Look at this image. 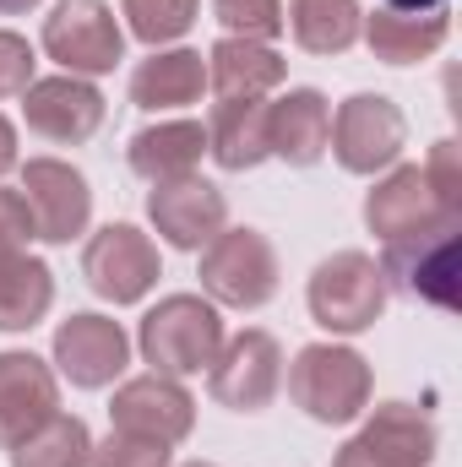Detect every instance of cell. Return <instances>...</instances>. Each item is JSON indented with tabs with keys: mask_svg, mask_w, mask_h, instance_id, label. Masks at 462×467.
<instances>
[{
	"mask_svg": "<svg viewBox=\"0 0 462 467\" xmlns=\"http://www.w3.org/2000/svg\"><path fill=\"white\" fill-rule=\"evenodd\" d=\"M55 364H60V375L71 386L99 391V386H110L120 369L131 364V337L120 332V321H110V316H71L55 332Z\"/></svg>",
	"mask_w": 462,
	"mask_h": 467,
	"instance_id": "obj_17",
	"label": "cell"
},
{
	"mask_svg": "<svg viewBox=\"0 0 462 467\" xmlns=\"http://www.w3.org/2000/svg\"><path fill=\"white\" fill-rule=\"evenodd\" d=\"M392 11H441V0H386Z\"/></svg>",
	"mask_w": 462,
	"mask_h": 467,
	"instance_id": "obj_34",
	"label": "cell"
},
{
	"mask_svg": "<svg viewBox=\"0 0 462 467\" xmlns=\"http://www.w3.org/2000/svg\"><path fill=\"white\" fill-rule=\"evenodd\" d=\"M27 239H38V234H33V213L22 202V191H0V266L27 255Z\"/></svg>",
	"mask_w": 462,
	"mask_h": 467,
	"instance_id": "obj_31",
	"label": "cell"
},
{
	"mask_svg": "<svg viewBox=\"0 0 462 467\" xmlns=\"http://www.w3.org/2000/svg\"><path fill=\"white\" fill-rule=\"evenodd\" d=\"M289 397L316 419V424H353L370 408V364L353 348L338 343H310L289 364Z\"/></svg>",
	"mask_w": 462,
	"mask_h": 467,
	"instance_id": "obj_2",
	"label": "cell"
},
{
	"mask_svg": "<svg viewBox=\"0 0 462 467\" xmlns=\"http://www.w3.org/2000/svg\"><path fill=\"white\" fill-rule=\"evenodd\" d=\"M408 141V119L392 99L381 93H353L348 104H338L332 115V152L348 174H375V169H392L397 152Z\"/></svg>",
	"mask_w": 462,
	"mask_h": 467,
	"instance_id": "obj_7",
	"label": "cell"
},
{
	"mask_svg": "<svg viewBox=\"0 0 462 467\" xmlns=\"http://www.w3.org/2000/svg\"><path fill=\"white\" fill-rule=\"evenodd\" d=\"M88 467H169V446L158 441H136V435H110L104 446H93Z\"/></svg>",
	"mask_w": 462,
	"mask_h": 467,
	"instance_id": "obj_29",
	"label": "cell"
},
{
	"mask_svg": "<svg viewBox=\"0 0 462 467\" xmlns=\"http://www.w3.org/2000/svg\"><path fill=\"white\" fill-rule=\"evenodd\" d=\"M283 77H289V66H283V55L272 44L218 38L213 55H207V88L218 99H267Z\"/></svg>",
	"mask_w": 462,
	"mask_h": 467,
	"instance_id": "obj_20",
	"label": "cell"
},
{
	"mask_svg": "<svg viewBox=\"0 0 462 467\" xmlns=\"http://www.w3.org/2000/svg\"><path fill=\"white\" fill-rule=\"evenodd\" d=\"M82 277L99 299L110 305H136L158 283V244L131 223H110L88 239L82 250Z\"/></svg>",
	"mask_w": 462,
	"mask_h": 467,
	"instance_id": "obj_9",
	"label": "cell"
},
{
	"mask_svg": "<svg viewBox=\"0 0 462 467\" xmlns=\"http://www.w3.org/2000/svg\"><path fill=\"white\" fill-rule=\"evenodd\" d=\"M22 115H27V130H38L44 141L82 147L104 125V93L88 77H44L22 93Z\"/></svg>",
	"mask_w": 462,
	"mask_h": 467,
	"instance_id": "obj_15",
	"label": "cell"
},
{
	"mask_svg": "<svg viewBox=\"0 0 462 467\" xmlns=\"http://www.w3.org/2000/svg\"><path fill=\"white\" fill-rule=\"evenodd\" d=\"M202 88H207V60L196 49H158L152 60L136 66L131 104L136 109H152V115L158 109H185V104L202 99Z\"/></svg>",
	"mask_w": 462,
	"mask_h": 467,
	"instance_id": "obj_22",
	"label": "cell"
},
{
	"mask_svg": "<svg viewBox=\"0 0 462 467\" xmlns=\"http://www.w3.org/2000/svg\"><path fill=\"white\" fill-rule=\"evenodd\" d=\"M202 288L213 305L261 310L278 294V250L256 229H224L202 250Z\"/></svg>",
	"mask_w": 462,
	"mask_h": 467,
	"instance_id": "obj_4",
	"label": "cell"
},
{
	"mask_svg": "<svg viewBox=\"0 0 462 467\" xmlns=\"http://www.w3.org/2000/svg\"><path fill=\"white\" fill-rule=\"evenodd\" d=\"M55 305V272L38 255H16L0 266V332H33Z\"/></svg>",
	"mask_w": 462,
	"mask_h": 467,
	"instance_id": "obj_25",
	"label": "cell"
},
{
	"mask_svg": "<svg viewBox=\"0 0 462 467\" xmlns=\"http://www.w3.org/2000/svg\"><path fill=\"white\" fill-rule=\"evenodd\" d=\"M38 0H0V16H22V11H33Z\"/></svg>",
	"mask_w": 462,
	"mask_h": 467,
	"instance_id": "obj_35",
	"label": "cell"
},
{
	"mask_svg": "<svg viewBox=\"0 0 462 467\" xmlns=\"http://www.w3.org/2000/svg\"><path fill=\"white\" fill-rule=\"evenodd\" d=\"M436 424L408 402H381L370 424L332 457V467H430Z\"/></svg>",
	"mask_w": 462,
	"mask_h": 467,
	"instance_id": "obj_10",
	"label": "cell"
},
{
	"mask_svg": "<svg viewBox=\"0 0 462 467\" xmlns=\"http://www.w3.org/2000/svg\"><path fill=\"white\" fill-rule=\"evenodd\" d=\"M364 223H370V234H381V239L392 244V239L425 234V229H436V223H462V213H452V207L436 196L425 163H403V169H392V174L364 196Z\"/></svg>",
	"mask_w": 462,
	"mask_h": 467,
	"instance_id": "obj_13",
	"label": "cell"
},
{
	"mask_svg": "<svg viewBox=\"0 0 462 467\" xmlns=\"http://www.w3.org/2000/svg\"><path fill=\"white\" fill-rule=\"evenodd\" d=\"M386 310V277L370 255L359 250H338L316 266L310 277V316L316 327L338 332V337H353V332H370Z\"/></svg>",
	"mask_w": 462,
	"mask_h": 467,
	"instance_id": "obj_3",
	"label": "cell"
},
{
	"mask_svg": "<svg viewBox=\"0 0 462 467\" xmlns=\"http://www.w3.org/2000/svg\"><path fill=\"white\" fill-rule=\"evenodd\" d=\"M202 152H207V125H196V119H158V125L131 136L125 158H131V169L147 185H169V180L196 174Z\"/></svg>",
	"mask_w": 462,
	"mask_h": 467,
	"instance_id": "obj_19",
	"label": "cell"
},
{
	"mask_svg": "<svg viewBox=\"0 0 462 467\" xmlns=\"http://www.w3.org/2000/svg\"><path fill=\"white\" fill-rule=\"evenodd\" d=\"M327 141H332V104L316 88H294L278 104H267V152L272 158L310 169V163H321Z\"/></svg>",
	"mask_w": 462,
	"mask_h": 467,
	"instance_id": "obj_18",
	"label": "cell"
},
{
	"mask_svg": "<svg viewBox=\"0 0 462 467\" xmlns=\"http://www.w3.org/2000/svg\"><path fill=\"white\" fill-rule=\"evenodd\" d=\"M425 174H430L436 196H441L452 213H462V158H457V141H436V147H430Z\"/></svg>",
	"mask_w": 462,
	"mask_h": 467,
	"instance_id": "obj_32",
	"label": "cell"
},
{
	"mask_svg": "<svg viewBox=\"0 0 462 467\" xmlns=\"http://www.w3.org/2000/svg\"><path fill=\"white\" fill-rule=\"evenodd\" d=\"M457 234L462 223H436L425 234L392 239L381 277H397V288L408 299H425L436 310H457L462 305V277H457Z\"/></svg>",
	"mask_w": 462,
	"mask_h": 467,
	"instance_id": "obj_6",
	"label": "cell"
},
{
	"mask_svg": "<svg viewBox=\"0 0 462 467\" xmlns=\"http://www.w3.org/2000/svg\"><path fill=\"white\" fill-rule=\"evenodd\" d=\"M147 218H152V229L163 234L174 250H207V244L224 234V223H229V202H224V191L207 185L202 174H185V180L152 185Z\"/></svg>",
	"mask_w": 462,
	"mask_h": 467,
	"instance_id": "obj_14",
	"label": "cell"
},
{
	"mask_svg": "<svg viewBox=\"0 0 462 467\" xmlns=\"http://www.w3.org/2000/svg\"><path fill=\"white\" fill-rule=\"evenodd\" d=\"M110 419H115L120 435H136V441H158V446H180L191 430H196V402L180 380L169 375H136L125 380L110 402Z\"/></svg>",
	"mask_w": 462,
	"mask_h": 467,
	"instance_id": "obj_11",
	"label": "cell"
},
{
	"mask_svg": "<svg viewBox=\"0 0 462 467\" xmlns=\"http://www.w3.org/2000/svg\"><path fill=\"white\" fill-rule=\"evenodd\" d=\"M213 16L229 27V38H250V44L283 33V0H213Z\"/></svg>",
	"mask_w": 462,
	"mask_h": 467,
	"instance_id": "obj_28",
	"label": "cell"
},
{
	"mask_svg": "<svg viewBox=\"0 0 462 467\" xmlns=\"http://www.w3.org/2000/svg\"><path fill=\"white\" fill-rule=\"evenodd\" d=\"M283 27L294 33V44L305 55H343L364 27V11H359V0H289Z\"/></svg>",
	"mask_w": 462,
	"mask_h": 467,
	"instance_id": "obj_24",
	"label": "cell"
},
{
	"mask_svg": "<svg viewBox=\"0 0 462 467\" xmlns=\"http://www.w3.org/2000/svg\"><path fill=\"white\" fill-rule=\"evenodd\" d=\"M359 33L370 38V55L375 60L414 66V60H430L446 44L452 22H446V11H392V5H381L375 16H364Z\"/></svg>",
	"mask_w": 462,
	"mask_h": 467,
	"instance_id": "obj_21",
	"label": "cell"
},
{
	"mask_svg": "<svg viewBox=\"0 0 462 467\" xmlns=\"http://www.w3.org/2000/svg\"><path fill=\"white\" fill-rule=\"evenodd\" d=\"M49 413H60V380H55V369L38 353L5 348L0 353V446L11 451Z\"/></svg>",
	"mask_w": 462,
	"mask_h": 467,
	"instance_id": "obj_16",
	"label": "cell"
},
{
	"mask_svg": "<svg viewBox=\"0 0 462 467\" xmlns=\"http://www.w3.org/2000/svg\"><path fill=\"white\" fill-rule=\"evenodd\" d=\"M22 202L33 213V234L49 239V244H71L93 218L88 180L71 163H60V158H33L22 169Z\"/></svg>",
	"mask_w": 462,
	"mask_h": 467,
	"instance_id": "obj_12",
	"label": "cell"
},
{
	"mask_svg": "<svg viewBox=\"0 0 462 467\" xmlns=\"http://www.w3.org/2000/svg\"><path fill=\"white\" fill-rule=\"evenodd\" d=\"M283 386V348L272 332H239L207 364V391L229 413H261Z\"/></svg>",
	"mask_w": 462,
	"mask_h": 467,
	"instance_id": "obj_8",
	"label": "cell"
},
{
	"mask_svg": "<svg viewBox=\"0 0 462 467\" xmlns=\"http://www.w3.org/2000/svg\"><path fill=\"white\" fill-rule=\"evenodd\" d=\"M136 348L152 364V375H169V380L202 375L224 348V316L202 294H169L142 316Z\"/></svg>",
	"mask_w": 462,
	"mask_h": 467,
	"instance_id": "obj_1",
	"label": "cell"
},
{
	"mask_svg": "<svg viewBox=\"0 0 462 467\" xmlns=\"http://www.w3.org/2000/svg\"><path fill=\"white\" fill-rule=\"evenodd\" d=\"M120 11H125L131 33L142 44H152V49L185 38L191 22H196V0H120Z\"/></svg>",
	"mask_w": 462,
	"mask_h": 467,
	"instance_id": "obj_27",
	"label": "cell"
},
{
	"mask_svg": "<svg viewBox=\"0 0 462 467\" xmlns=\"http://www.w3.org/2000/svg\"><path fill=\"white\" fill-rule=\"evenodd\" d=\"M185 467H213V462H185Z\"/></svg>",
	"mask_w": 462,
	"mask_h": 467,
	"instance_id": "obj_36",
	"label": "cell"
},
{
	"mask_svg": "<svg viewBox=\"0 0 462 467\" xmlns=\"http://www.w3.org/2000/svg\"><path fill=\"white\" fill-rule=\"evenodd\" d=\"M88 457H93V435L71 413H49L38 430H27L11 446V467H88Z\"/></svg>",
	"mask_w": 462,
	"mask_h": 467,
	"instance_id": "obj_26",
	"label": "cell"
},
{
	"mask_svg": "<svg viewBox=\"0 0 462 467\" xmlns=\"http://www.w3.org/2000/svg\"><path fill=\"white\" fill-rule=\"evenodd\" d=\"M207 152L229 169V174H245L256 163H267V104L261 99H224L213 109V125H207Z\"/></svg>",
	"mask_w": 462,
	"mask_h": 467,
	"instance_id": "obj_23",
	"label": "cell"
},
{
	"mask_svg": "<svg viewBox=\"0 0 462 467\" xmlns=\"http://www.w3.org/2000/svg\"><path fill=\"white\" fill-rule=\"evenodd\" d=\"M44 49L66 66V77H104L125 55V33L104 0H60L44 16Z\"/></svg>",
	"mask_w": 462,
	"mask_h": 467,
	"instance_id": "obj_5",
	"label": "cell"
},
{
	"mask_svg": "<svg viewBox=\"0 0 462 467\" xmlns=\"http://www.w3.org/2000/svg\"><path fill=\"white\" fill-rule=\"evenodd\" d=\"M11 169H16V125L0 115V180H5Z\"/></svg>",
	"mask_w": 462,
	"mask_h": 467,
	"instance_id": "obj_33",
	"label": "cell"
},
{
	"mask_svg": "<svg viewBox=\"0 0 462 467\" xmlns=\"http://www.w3.org/2000/svg\"><path fill=\"white\" fill-rule=\"evenodd\" d=\"M33 44L11 27H0V99H22L33 88Z\"/></svg>",
	"mask_w": 462,
	"mask_h": 467,
	"instance_id": "obj_30",
	"label": "cell"
}]
</instances>
